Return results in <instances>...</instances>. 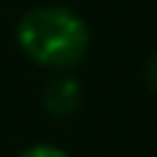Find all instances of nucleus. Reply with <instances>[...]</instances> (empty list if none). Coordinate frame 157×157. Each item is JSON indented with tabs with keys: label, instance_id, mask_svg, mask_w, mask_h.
Masks as SVG:
<instances>
[{
	"label": "nucleus",
	"instance_id": "f257e3e1",
	"mask_svg": "<svg viewBox=\"0 0 157 157\" xmlns=\"http://www.w3.org/2000/svg\"><path fill=\"white\" fill-rule=\"evenodd\" d=\"M15 38L29 61L52 73L73 70L90 50V29L84 17L61 3H44L23 12Z\"/></svg>",
	"mask_w": 157,
	"mask_h": 157
},
{
	"label": "nucleus",
	"instance_id": "f03ea898",
	"mask_svg": "<svg viewBox=\"0 0 157 157\" xmlns=\"http://www.w3.org/2000/svg\"><path fill=\"white\" fill-rule=\"evenodd\" d=\"M41 105L50 117H73L82 105V84L73 76H67V70H61L44 84Z\"/></svg>",
	"mask_w": 157,
	"mask_h": 157
},
{
	"label": "nucleus",
	"instance_id": "7ed1b4c3",
	"mask_svg": "<svg viewBox=\"0 0 157 157\" xmlns=\"http://www.w3.org/2000/svg\"><path fill=\"white\" fill-rule=\"evenodd\" d=\"M15 157H70V154L52 143H35V146H26L23 151H17Z\"/></svg>",
	"mask_w": 157,
	"mask_h": 157
},
{
	"label": "nucleus",
	"instance_id": "20e7f679",
	"mask_svg": "<svg viewBox=\"0 0 157 157\" xmlns=\"http://www.w3.org/2000/svg\"><path fill=\"white\" fill-rule=\"evenodd\" d=\"M146 82H148V87L157 93V52L146 61Z\"/></svg>",
	"mask_w": 157,
	"mask_h": 157
}]
</instances>
